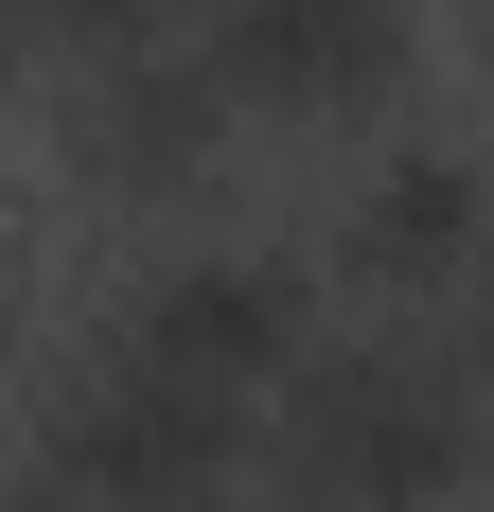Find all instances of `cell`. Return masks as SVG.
Returning <instances> with one entry per match:
<instances>
[{
	"instance_id": "5b68a950",
	"label": "cell",
	"mask_w": 494,
	"mask_h": 512,
	"mask_svg": "<svg viewBox=\"0 0 494 512\" xmlns=\"http://www.w3.org/2000/svg\"><path fill=\"white\" fill-rule=\"evenodd\" d=\"M53 142L71 177L124 212H177L230 177V89L195 71V36H142V53H71V89H53Z\"/></svg>"
},
{
	"instance_id": "277c9868",
	"label": "cell",
	"mask_w": 494,
	"mask_h": 512,
	"mask_svg": "<svg viewBox=\"0 0 494 512\" xmlns=\"http://www.w3.org/2000/svg\"><path fill=\"white\" fill-rule=\"evenodd\" d=\"M36 477H71L89 512H230L247 424L195 407V389H159V371H124L89 336V354L53 371V407H36Z\"/></svg>"
},
{
	"instance_id": "6da1fadb",
	"label": "cell",
	"mask_w": 494,
	"mask_h": 512,
	"mask_svg": "<svg viewBox=\"0 0 494 512\" xmlns=\"http://www.w3.org/2000/svg\"><path fill=\"white\" fill-rule=\"evenodd\" d=\"M477 371L442 336H318V354L265 389L247 460H265V512H459L477 477Z\"/></svg>"
},
{
	"instance_id": "8992f818",
	"label": "cell",
	"mask_w": 494,
	"mask_h": 512,
	"mask_svg": "<svg viewBox=\"0 0 494 512\" xmlns=\"http://www.w3.org/2000/svg\"><path fill=\"white\" fill-rule=\"evenodd\" d=\"M318 248H336V283H371V301H424V283H459V265L494 248V177L459 142H371L336 177V212H318Z\"/></svg>"
},
{
	"instance_id": "52a82bcc",
	"label": "cell",
	"mask_w": 494,
	"mask_h": 512,
	"mask_svg": "<svg viewBox=\"0 0 494 512\" xmlns=\"http://www.w3.org/2000/svg\"><path fill=\"white\" fill-rule=\"evenodd\" d=\"M459 336H477V354H459V371H477V424H494V248L459 265Z\"/></svg>"
},
{
	"instance_id": "7a4b0ae2",
	"label": "cell",
	"mask_w": 494,
	"mask_h": 512,
	"mask_svg": "<svg viewBox=\"0 0 494 512\" xmlns=\"http://www.w3.org/2000/svg\"><path fill=\"white\" fill-rule=\"evenodd\" d=\"M106 354L195 389V407H230V424H265V389L318 354V265L300 248H177L106 301Z\"/></svg>"
},
{
	"instance_id": "3957f363",
	"label": "cell",
	"mask_w": 494,
	"mask_h": 512,
	"mask_svg": "<svg viewBox=\"0 0 494 512\" xmlns=\"http://www.w3.org/2000/svg\"><path fill=\"white\" fill-rule=\"evenodd\" d=\"M195 71L230 124H389L424 71V0H195Z\"/></svg>"
},
{
	"instance_id": "ba28073f",
	"label": "cell",
	"mask_w": 494,
	"mask_h": 512,
	"mask_svg": "<svg viewBox=\"0 0 494 512\" xmlns=\"http://www.w3.org/2000/svg\"><path fill=\"white\" fill-rule=\"evenodd\" d=\"M0 354H18V265H0Z\"/></svg>"
},
{
	"instance_id": "9c48e42d",
	"label": "cell",
	"mask_w": 494,
	"mask_h": 512,
	"mask_svg": "<svg viewBox=\"0 0 494 512\" xmlns=\"http://www.w3.org/2000/svg\"><path fill=\"white\" fill-rule=\"evenodd\" d=\"M0 36H18V0H0Z\"/></svg>"
}]
</instances>
